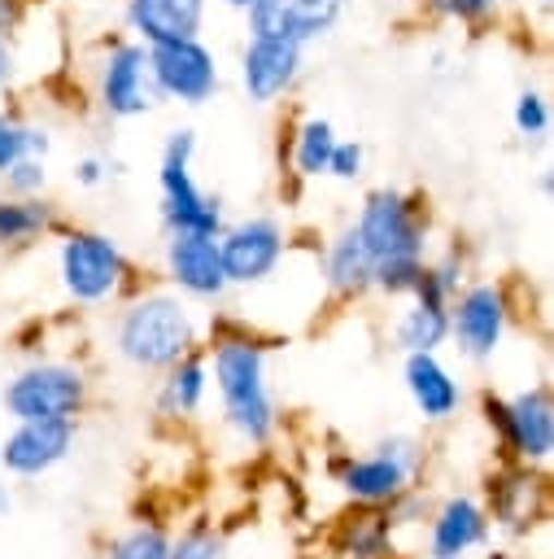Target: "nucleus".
I'll list each match as a JSON object with an SVG mask.
<instances>
[{
  "label": "nucleus",
  "instance_id": "nucleus-26",
  "mask_svg": "<svg viewBox=\"0 0 554 559\" xmlns=\"http://www.w3.org/2000/svg\"><path fill=\"white\" fill-rule=\"evenodd\" d=\"M48 227H52V210L44 201H35V197L4 201L0 197V245H26Z\"/></svg>",
  "mask_w": 554,
  "mask_h": 559
},
{
  "label": "nucleus",
  "instance_id": "nucleus-2",
  "mask_svg": "<svg viewBox=\"0 0 554 559\" xmlns=\"http://www.w3.org/2000/svg\"><path fill=\"white\" fill-rule=\"evenodd\" d=\"M113 349L135 371H166L201 349V319L179 293H140L113 323Z\"/></svg>",
  "mask_w": 554,
  "mask_h": 559
},
{
  "label": "nucleus",
  "instance_id": "nucleus-7",
  "mask_svg": "<svg viewBox=\"0 0 554 559\" xmlns=\"http://www.w3.org/2000/svg\"><path fill=\"white\" fill-rule=\"evenodd\" d=\"M57 275L70 301L79 306H105L127 288V258L122 249L100 231H65L57 249Z\"/></svg>",
  "mask_w": 554,
  "mask_h": 559
},
{
  "label": "nucleus",
  "instance_id": "nucleus-29",
  "mask_svg": "<svg viewBox=\"0 0 554 559\" xmlns=\"http://www.w3.org/2000/svg\"><path fill=\"white\" fill-rule=\"evenodd\" d=\"M44 148H48V135H44V131H26V127L0 118V175H4L13 162H22V157H31V153H44Z\"/></svg>",
  "mask_w": 554,
  "mask_h": 559
},
{
  "label": "nucleus",
  "instance_id": "nucleus-38",
  "mask_svg": "<svg viewBox=\"0 0 554 559\" xmlns=\"http://www.w3.org/2000/svg\"><path fill=\"white\" fill-rule=\"evenodd\" d=\"M222 4H236V9H253L257 0H222Z\"/></svg>",
  "mask_w": 554,
  "mask_h": 559
},
{
  "label": "nucleus",
  "instance_id": "nucleus-1",
  "mask_svg": "<svg viewBox=\"0 0 554 559\" xmlns=\"http://www.w3.org/2000/svg\"><path fill=\"white\" fill-rule=\"evenodd\" d=\"M205 367H209V384L218 393L227 432L253 450L270 445L279 428V406L266 384V345L253 332H240L227 319H218V332L205 349Z\"/></svg>",
  "mask_w": 554,
  "mask_h": 559
},
{
  "label": "nucleus",
  "instance_id": "nucleus-24",
  "mask_svg": "<svg viewBox=\"0 0 554 559\" xmlns=\"http://www.w3.org/2000/svg\"><path fill=\"white\" fill-rule=\"evenodd\" d=\"M393 341L401 354H436L449 341V310L427 306V301H410L393 323Z\"/></svg>",
  "mask_w": 554,
  "mask_h": 559
},
{
  "label": "nucleus",
  "instance_id": "nucleus-35",
  "mask_svg": "<svg viewBox=\"0 0 554 559\" xmlns=\"http://www.w3.org/2000/svg\"><path fill=\"white\" fill-rule=\"evenodd\" d=\"M9 511H13V485L0 480V515H9Z\"/></svg>",
  "mask_w": 554,
  "mask_h": 559
},
{
  "label": "nucleus",
  "instance_id": "nucleus-23",
  "mask_svg": "<svg viewBox=\"0 0 554 559\" xmlns=\"http://www.w3.org/2000/svg\"><path fill=\"white\" fill-rule=\"evenodd\" d=\"M323 280L336 297H362L371 288V258L362 249V240L353 236V227H345L340 236L327 240L323 249Z\"/></svg>",
  "mask_w": 554,
  "mask_h": 559
},
{
  "label": "nucleus",
  "instance_id": "nucleus-33",
  "mask_svg": "<svg viewBox=\"0 0 554 559\" xmlns=\"http://www.w3.org/2000/svg\"><path fill=\"white\" fill-rule=\"evenodd\" d=\"M436 4H441L445 13H454V17H467V22H471V17H484L493 0H436Z\"/></svg>",
  "mask_w": 554,
  "mask_h": 559
},
{
  "label": "nucleus",
  "instance_id": "nucleus-39",
  "mask_svg": "<svg viewBox=\"0 0 554 559\" xmlns=\"http://www.w3.org/2000/svg\"><path fill=\"white\" fill-rule=\"evenodd\" d=\"M545 4H550V0H545Z\"/></svg>",
  "mask_w": 554,
  "mask_h": 559
},
{
  "label": "nucleus",
  "instance_id": "nucleus-40",
  "mask_svg": "<svg viewBox=\"0 0 554 559\" xmlns=\"http://www.w3.org/2000/svg\"><path fill=\"white\" fill-rule=\"evenodd\" d=\"M327 559H332V555H327Z\"/></svg>",
  "mask_w": 554,
  "mask_h": 559
},
{
  "label": "nucleus",
  "instance_id": "nucleus-10",
  "mask_svg": "<svg viewBox=\"0 0 554 559\" xmlns=\"http://www.w3.org/2000/svg\"><path fill=\"white\" fill-rule=\"evenodd\" d=\"M506 328H510V297L493 280L462 284L458 297L449 301V336L471 362L493 358L506 341Z\"/></svg>",
  "mask_w": 554,
  "mask_h": 559
},
{
  "label": "nucleus",
  "instance_id": "nucleus-13",
  "mask_svg": "<svg viewBox=\"0 0 554 559\" xmlns=\"http://www.w3.org/2000/svg\"><path fill=\"white\" fill-rule=\"evenodd\" d=\"M148 74L161 96H179L188 105H201L218 87V66L214 52L201 39H174V44H153L148 48Z\"/></svg>",
  "mask_w": 554,
  "mask_h": 559
},
{
  "label": "nucleus",
  "instance_id": "nucleus-20",
  "mask_svg": "<svg viewBox=\"0 0 554 559\" xmlns=\"http://www.w3.org/2000/svg\"><path fill=\"white\" fill-rule=\"evenodd\" d=\"M297 66H301V44H288V39H253L244 48V92L253 100H275L292 79H297Z\"/></svg>",
  "mask_w": 554,
  "mask_h": 559
},
{
  "label": "nucleus",
  "instance_id": "nucleus-16",
  "mask_svg": "<svg viewBox=\"0 0 554 559\" xmlns=\"http://www.w3.org/2000/svg\"><path fill=\"white\" fill-rule=\"evenodd\" d=\"M157 83L148 74V52L140 44H118L100 70V105L113 118H131L157 105Z\"/></svg>",
  "mask_w": 554,
  "mask_h": 559
},
{
  "label": "nucleus",
  "instance_id": "nucleus-27",
  "mask_svg": "<svg viewBox=\"0 0 554 559\" xmlns=\"http://www.w3.org/2000/svg\"><path fill=\"white\" fill-rule=\"evenodd\" d=\"M170 559H231V546L214 520H188L170 533Z\"/></svg>",
  "mask_w": 554,
  "mask_h": 559
},
{
  "label": "nucleus",
  "instance_id": "nucleus-14",
  "mask_svg": "<svg viewBox=\"0 0 554 559\" xmlns=\"http://www.w3.org/2000/svg\"><path fill=\"white\" fill-rule=\"evenodd\" d=\"M227 284H262L284 258V231L275 218H244L218 236Z\"/></svg>",
  "mask_w": 554,
  "mask_h": 559
},
{
  "label": "nucleus",
  "instance_id": "nucleus-18",
  "mask_svg": "<svg viewBox=\"0 0 554 559\" xmlns=\"http://www.w3.org/2000/svg\"><path fill=\"white\" fill-rule=\"evenodd\" d=\"M401 380H406V393H410L414 411H419L427 424H445V419L458 415V406H462V384H458V376L441 362V354H406Z\"/></svg>",
  "mask_w": 554,
  "mask_h": 559
},
{
  "label": "nucleus",
  "instance_id": "nucleus-28",
  "mask_svg": "<svg viewBox=\"0 0 554 559\" xmlns=\"http://www.w3.org/2000/svg\"><path fill=\"white\" fill-rule=\"evenodd\" d=\"M332 148H336L332 122L310 118V122L297 131V148H292L297 175H323V170H327V162H332Z\"/></svg>",
  "mask_w": 554,
  "mask_h": 559
},
{
  "label": "nucleus",
  "instance_id": "nucleus-32",
  "mask_svg": "<svg viewBox=\"0 0 554 559\" xmlns=\"http://www.w3.org/2000/svg\"><path fill=\"white\" fill-rule=\"evenodd\" d=\"M358 166H362V148H358V144H336V148H332L327 170H332L336 179H353V175H358Z\"/></svg>",
  "mask_w": 554,
  "mask_h": 559
},
{
  "label": "nucleus",
  "instance_id": "nucleus-4",
  "mask_svg": "<svg viewBox=\"0 0 554 559\" xmlns=\"http://www.w3.org/2000/svg\"><path fill=\"white\" fill-rule=\"evenodd\" d=\"M484 419L497 428L502 463H523L545 472L554 454V402L545 384H528L510 397L484 393Z\"/></svg>",
  "mask_w": 554,
  "mask_h": 559
},
{
  "label": "nucleus",
  "instance_id": "nucleus-19",
  "mask_svg": "<svg viewBox=\"0 0 554 559\" xmlns=\"http://www.w3.org/2000/svg\"><path fill=\"white\" fill-rule=\"evenodd\" d=\"M393 546H397V528L375 507H353L332 524L327 537L332 559H393Z\"/></svg>",
  "mask_w": 554,
  "mask_h": 559
},
{
  "label": "nucleus",
  "instance_id": "nucleus-37",
  "mask_svg": "<svg viewBox=\"0 0 554 559\" xmlns=\"http://www.w3.org/2000/svg\"><path fill=\"white\" fill-rule=\"evenodd\" d=\"M9 79V48H4V39H0V83Z\"/></svg>",
  "mask_w": 554,
  "mask_h": 559
},
{
  "label": "nucleus",
  "instance_id": "nucleus-9",
  "mask_svg": "<svg viewBox=\"0 0 554 559\" xmlns=\"http://www.w3.org/2000/svg\"><path fill=\"white\" fill-rule=\"evenodd\" d=\"M192 148H196L192 131H174L161 153V218L170 236H222L218 201L192 183V170H188Z\"/></svg>",
  "mask_w": 554,
  "mask_h": 559
},
{
  "label": "nucleus",
  "instance_id": "nucleus-36",
  "mask_svg": "<svg viewBox=\"0 0 554 559\" xmlns=\"http://www.w3.org/2000/svg\"><path fill=\"white\" fill-rule=\"evenodd\" d=\"M13 13H17V0H0V26H9Z\"/></svg>",
  "mask_w": 554,
  "mask_h": 559
},
{
  "label": "nucleus",
  "instance_id": "nucleus-31",
  "mask_svg": "<svg viewBox=\"0 0 554 559\" xmlns=\"http://www.w3.org/2000/svg\"><path fill=\"white\" fill-rule=\"evenodd\" d=\"M515 127H519L523 135H541V131L550 127L545 100H541L537 92H523V96H519V105H515Z\"/></svg>",
  "mask_w": 554,
  "mask_h": 559
},
{
  "label": "nucleus",
  "instance_id": "nucleus-25",
  "mask_svg": "<svg viewBox=\"0 0 554 559\" xmlns=\"http://www.w3.org/2000/svg\"><path fill=\"white\" fill-rule=\"evenodd\" d=\"M170 533L166 520H131L100 546V559H170Z\"/></svg>",
  "mask_w": 554,
  "mask_h": 559
},
{
  "label": "nucleus",
  "instance_id": "nucleus-15",
  "mask_svg": "<svg viewBox=\"0 0 554 559\" xmlns=\"http://www.w3.org/2000/svg\"><path fill=\"white\" fill-rule=\"evenodd\" d=\"M166 275L179 288V297L218 301L227 293L218 236H170L166 240Z\"/></svg>",
  "mask_w": 554,
  "mask_h": 559
},
{
  "label": "nucleus",
  "instance_id": "nucleus-11",
  "mask_svg": "<svg viewBox=\"0 0 554 559\" xmlns=\"http://www.w3.org/2000/svg\"><path fill=\"white\" fill-rule=\"evenodd\" d=\"M74 441H79V424H74V419L13 424V428L0 437V467H4V476L39 480V476H48L57 463L70 459Z\"/></svg>",
  "mask_w": 554,
  "mask_h": 559
},
{
  "label": "nucleus",
  "instance_id": "nucleus-5",
  "mask_svg": "<svg viewBox=\"0 0 554 559\" xmlns=\"http://www.w3.org/2000/svg\"><path fill=\"white\" fill-rule=\"evenodd\" d=\"M87 376L74 362L61 358H39L22 367L4 384V411L13 424H35V419H74L87 406Z\"/></svg>",
  "mask_w": 554,
  "mask_h": 559
},
{
  "label": "nucleus",
  "instance_id": "nucleus-30",
  "mask_svg": "<svg viewBox=\"0 0 554 559\" xmlns=\"http://www.w3.org/2000/svg\"><path fill=\"white\" fill-rule=\"evenodd\" d=\"M4 183H9V192H17V197L39 192V188H44V162H39V157H22V162H13V166L4 170Z\"/></svg>",
  "mask_w": 554,
  "mask_h": 559
},
{
  "label": "nucleus",
  "instance_id": "nucleus-3",
  "mask_svg": "<svg viewBox=\"0 0 554 559\" xmlns=\"http://www.w3.org/2000/svg\"><path fill=\"white\" fill-rule=\"evenodd\" d=\"M423 445L406 432H393L384 441H375L371 450L353 454H332L327 459V476L340 485V493L353 502V507H393L406 489H419V476H423Z\"/></svg>",
  "mask_w": 554,
  "mask_h": 559
},
{
  "label": "nucleus",
  "instance_id": "nucleus-21",
  "mask_svg": "<svg viewBox=\"0 0 554 559\" xmlns=\"http://www.w3.org/2000/svg\"><path fill=\"white\" fill-rule=\"evenodd\" d=\"M201 4L205 0H127L131 26L153 44H174V39H196L201 26Z\"/></svg>",
  "mask_w": 554,
  "mask_h": 559
},
{
  "label": "nucleus",
  "instance_id": "nucleus-34",
  "mask_svg": "<svg viewBox=\"0 0 554 559\" xmlns=\"http://www.w3.org/2000/svg\"><path fill=\"white\" fill-rule=\"evenodd\" d=\"M100 179V162L96 157H87L83 166H79V183H96Z\"/></svg>",
  "mask_w": 554,
  "mask_h": 559
},
{
  "label": "nucleus",
  "instance_id": "nucleus-17",
  "mask_svg": "<svg viewBox=\"0 0 554 559\" xmlns=\"http://www.w3.org/2000/svg\"><path fill=\"white\" fill-rule=\"evenodd\" d=\"M336 17H340V0H257L249 9L253 39H288V44L327 35Z\"/></svg>",
  "mask_w": 554,
  "mask_h": 559
},
{
  "label": "nucleus",
  "instance_id": "nucleus-12",
  "mask_svg": "<svg viewBox=\"0 0 554 559\" xmlns=\"http://www.w3.org/2000/svg\"><path fill=\"white\" fill-rule=\"evenodd\" d=\"M484 546H493V524L475 493H445L427 511V537H423L427 559H467Z\"/></svg>",
  "mask_w": 554,
  "mask_h": 559
},
{
  "label": "nucleus",
  "instance_id": "nucleus-6",
  "mask_svg": "<svg viewBox=\"0 0 554 559\" xmlns=\"http://www.w3.org/2000/svg\"><path fill=\"white\" fill-rule=\"evenodd\" d=\"M353 236L362 240L366 258H371V275L375 266H393V262H423V218L419 205L397 192V188H380L362 201Z\"/></svg>",
  "mask_w": 554,
  "mask_h": 559
},
{
  "label": "nucleus",
  "instance_id": "nucleus-22",
  "mask_svg": "<svg viewBox=\"0 0 554 559\" xmlns=\"http://www.w3.org/2000/svg\"><path fill=\"white\" fill-rule=\"evenodd\" d=\"M209 397V367H205V349H192L188 358H179L174 367L161 371V389H157V415L166 419H192L201 415Z\"/></svg>",
  "mask_w": 554,
  "mask_h": 559
},
{
  "label": "nucleus",
  "instance_id": "nucleus-8",
  "mask_svg": "<svg viewBox=\"0 0 554 559\" xmlns=\"http://www.w3.org/2000/svg\"><path fill=\"white\" fill-rule=\"evenodd\" d=\"M484 515L493 524V533L523 542L532 537L545 520H550V480L541 467H523V463H497L484 480Z\"/></svg>",
  "mask_w": 554,
  "mask_h": 559
}]
</instances>
